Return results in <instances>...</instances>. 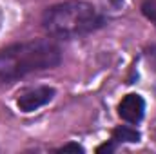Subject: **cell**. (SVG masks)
I'll return each mask as SVG.
<instances>
[{"mask_svg": "<svg viewBox=\"0 0 156 154\" xmlns=\"http://www.w3.org/2000/svg\"><path fill=\"white\" fill-rule=\"evenodd\" d=\"M115 151V143H104L96 149V152H113Z\"/></svg>", "mask_w": 156, "mask_h": 154, "instance_id": "8", "label": "cell"}, {"mask_svg": "<svg viewBox=\"0 0 156 154\" xmlns=\"http://www.w3.org/2000/svg\"><path fill=\"white\" fill-rule=\"evenodd\" d=\"M62 51L53 40H27L0 51V82L11 83L20 78L53 69L60 64Z\"/></svg>", "mask_w": 156, "mask_h": 154, "instance_id": "1", "label": "cell"}, {"mask_svg": "<svg viewBox=\"0 0 156 154\" xmlns=\"http://www.w3.org/2000/svg\"><path fill=\"white\" fill-rule=\"evenodd\" d=\"M113 142H120V143H138L140 142V132L136 129L120 125L113 131Z\"/></svg>", "mask_w": 156, "mask_h": 154, "instance_id": "5", "label": "cell"}, {"mask_svg": "<svg viewBox=\"0 0 156 154\" xmlns=\"http://www.w3.org/2000/svg\"><path fill=\"white\" fill-rule=\"evenodd\" d=\"M53 98H55V89L47 87V85H42V87H35V89L24 91L18 96L16 105H18V109L22 113H33L38 107H44L45 103H49Z\"/></svg>", "mask_w": 156, "mask_h": 154, "instance_id": "3", "label": "cell"}, {"mask_svg": "<svg viewBox=\"0 0 156 154\" xmlns=\"http://www.w3.org/2000/svg\"><path fill=\"white\" fill-rule=\"evenodd\" d=\"M58 152H83V147L78 145V143H66L64 147L58 149Z\"/></svg>", "mask_w": 156, "mask_h": 154, "instance_id": "7", "label": "cell"}, {"mask_svg": "<svg viewBox=\"0 0 156 154\" xmlns=\"http://www.w3.org/2000/svg\"><path fill=\"white\" fill-rule=\"evenodd\" d=\"M142 13L147 20H151L156 26V0H145L142 4Z\"/></svg>", "mask_w": 156, "mask_h": 154, "instance_id": "6", "label": "cell"}, {"mask_svg": "<svg viewBox=\"0 0 156 154\" xmlns=\"http://www.w3.org/2000/svg\"><path fill=\"white\" fill-rule=\"evenodd\" d=\"M42 26L51 37L76 38L100 29L104 16L89 2L69 0L49 7L42 16Z\"/></svg>", "mask_w": 156, "mask_h": 154, "instance_id": "2", "label": "cell"}, {"mask_svg": "<svg viewBox=\"0 0 156 154\" xmlns=\"http://www.w3.org/2000/svg\"><path fill=\"white\" fill-rule=\"evenodd\" d=\"M118 114L127 123L142 121V118L145 114V102H144V98L140 94H136V93H131V94L123 96V100L118 105Z\"/></svg>", "mask_w": 156, "mask_h": 154, "instance_id": "4", "label": "cell"}]
</instances>
